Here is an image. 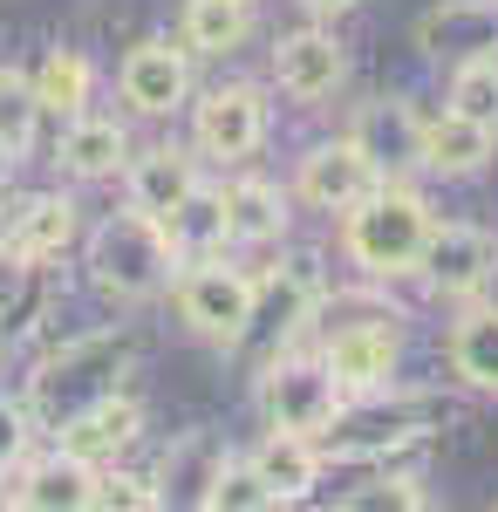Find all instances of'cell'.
Returning <instances> with one entry per match:
<instances>
[{"label": "cell", "mask_w": 498, "mask_h": 512, "mask_svg": "<svg viewBox=\"0 0 498 512\" xmlns=\"http://www.w3.org/2000/svg\"><path fill=\"white\" fill-rule=\"evenodd\" d=\"M82 267H89V287H96L103 301L137 308V301H151V294H164V287H171L178 253H171V239H164V226H157L151 212L123 205V212H110V219L89 233Z\"/></svg>", "instance_id": "1"}, {"label": "cell", "mask_w": 498, "mask_h": 512, "mask_svg": "<svg viewBox=\"0 0 498 512\" xmlns=\"http://www.w3.org/2000/svg\"><path fill=\"white\" fill-rule=\"evenodd\" d=\"M430 226H437V212H430L410 185H389L383 178L362 205L342 212V253L369 280H403V274H417Z\"/></svg>", "instance_id": "2"}, {"label": "cell", "mask_w": 498, "mask_h": 512, "mask_svg": "<svg viewBox=\"0 0 498 512\" xmlns=\"http://www.w3.org/2000/svg\"><path fill=\"white\" fill-rule=\"evenodd\" d=\"M260 417L267 431H294V437H335L348 417V390L328 376L321 355L280 349L260 369Z\"/></svg>", "instance_id": "3"}, {"label": "cell", "mask_w": 498, "mask_h": 512, "mask_svg": "<svg viewBox=\"0 0 498 512\" xmlns=\"http://www.w3.org/2000/svg\"><path fill=\"white\" fill-rule=\"evenodd\" d=\"M171 301H178V321L192 328L198 342H246V328L260 321V280L226 267V253H212V260H185L178 274H171Z\"/></svg>", "instance_id": "4"}, {"label": "cell", "mask_w": 498, "mask_h": 512, "mask_svg": "<svg viewBox=\"0 0 498 512\" xmlns=\"http://www.w3.org/2000/svg\"><path fill=\"white\" fill-rule=\"evenodd\" d=\"M130 362L123 342L110 335H89V342H62V355H48L35 369V410L48 424H62V417H76L82 403H96V396H110L116 369Z\"/></svg>", "instance_id": "5"}, {"label": "cell", "mask_w": 498, "mask_h": 512, "mask_svg": "<svg viewBox=\"0 0 498 512\" xmlns=\"http://www.w3.org/2000/svg\"><path fill=\"white\" fill-rule=\"evenodd\" d=\"M267 144V96L260 82H219L192 103V151L212 164H246Z\"/></svg>", "instance_id": "6"}, {"label": "cell", "mask_w": 498, "mask_h": 512, "mask_svg": "<svg viewBox=\"0 0 498 512\" xmlns=\"http://www.w3.org/2000/svg\"><path fill=\"white\" fill-rule=\"evenodd\" d=\"M383 178H389V171L342 130L335 144H314V151L301 158V171H294V198L314 205V212H328V219H342L348 205H362Z\"/></svg>", "instance_id": "7"}, {"label": "cell", "mask_w": 498, "mask_h": 512, "mask_svg": "<svg viewBox=\"0 0 498 512\" xmlns=\"http://www.w3.org/2000/svg\"><path fill=\"white\" fill-rule=\"evenodd\" d=\"M123 103L137 110V117H178L185 103H192V48L185 41H137L130 55H123Z\"/></svg>", "instance_id": "8"}, {"label": "cell", "mask_w": 498, "mask_h": 512, "mask_svg": "<svg viewBox=\"0 0 498 512\" xmlns=\"http://www.w3.org/2000/svg\"><path fill=\"white\" fill-rule=\"evenodd\" d=\"M498 267V246L485 226H464V219H437L430 226V239H423V260H417V274L430 280V294H444V301H471L485 280H492Z\"/></svg>", "instance_id": "9"}, {"label": "cell", "mask_w": 498, "mask_h": 512, "mask_svg": "<svg viewBox=\"0 0 498 512\" xmlns=\"http://www.w3.org/2000/svg\"><path fill=\"white\" fill-rule=\"evenodd\" d=\"M321 362L348 396H376L389 390V376L403 362V335H396V321H342V328H328Z\"/></svg>", "instance_id": "10"}, {"label": "cell", "mask_w": 498, "mask_h": 512, "mask_svg": "<svg viewBox=\"0 0 498 512\" xmlns=\"http://www.w3.org/2000/svg\"><path fill=\"white\" fill-rule=\"evenodd\" d=\"M0 506L21 512H89L96 506V465H82L69 451H48V458H21L14 472H0Z\"/></svg>", "instance_id": "11"}, {"label": "cell", "mask_w": 498, "mask_h": 512, "mask_svg": "<svg viewBox=\"0 0 498 512\" xmlns=\"http://www.w3.org/2000/svg\"><path fill=\"white\" fill-rule=\"evenodd\" d=\"M55 451H69V458H82V465H116L137 437H144V403L137 396H123V390H110V396H96V403H82L76 417H62L55 424Z\"/></svg>", "instance_id": "12"}, {"label": "cell", "mask_w": 498, "mask_h": 512, "mask_svg": "<svg viewBox=\"0 0 498 512\" xmlns=\"http://www.w3.org/2000/svg\"><path fill=\"white\" fill-rule=\"evenodd\" d=\"M342 76H348V48L335 41V28H301V35H280V48H273V82L294 103L335 96Z\"/></svg>", "instance_id": "13"}, {"label": "cell", "mask_w": 498, "mask_h": 512, "mask_svg": "<svg viewBox=\"0 0 498 512\" xmlns=\"http://www.w3.org/2000/svg\"><path fill=\"white\" fill-rule=\"evenodd\" d=\"M76 198L69 192H41L28 205H14L7 219H0V246L7 253H21L28 267H48V260H62L69 246H76Z\"/></svg>", "instance_id": "14"}, {"label": "cell", "mask_w": 498, "mask_h": 512, "mask_svg": "<svg viewBox=\"0 0 498 512\" xmlns=\"http://www.w3.org/2000/svg\"><path fill=\"white\" fill-rule=\"evenodd\" d=\"M492 151H498V130L458 117V110H437V117H423L417 171H430V178H478L492 164Z\"/></svg>", "instance_id": "15"}, {"label": "cell", "mask_w": 498, "mask_h": 512, "mask_svg": "<svg viewBox=\"0 0 498 512\" xmlns=\"http://www.w3.org/2000/svg\"><path fill=\"white\" fill-rule=\"evenodd\" d=\"M417 41L430 55H498V0H437L417 21Z\"/></svg>", "instance_id": "16"}, {"label": "cell", "mask_w": 498, "mask_h": 512, "mask_svg": "<svg viewBox=\"0 0 498 512\" xmlns=\"http://www.w3.org/2000/svg\"><path fill=\"white\" fill-rule=\"evenodd\" d=\"M246 458H253V472L267 478L273 506H301V499H314V485H321V437L267 431Z\"/></svg>", "instance_id": "17"}, {"label": "cell", "mask_w": 498, "mask_h": 512, "mask_svg": "<svg viewBox=\"0 0 498 512\" xmlns=\"http://www.w3.org/2000/svg\"><path fill=\"white\" fill-rule=\"evenodd\" d=\"M55 158H62L69 178H116V171L130 164V130H123L116 117H89V110H76V117H62Z\"/></svg>", "instance_id": "18"}, {"label": "cell", "mask_w": 498, "mask_h": 512, "mask_svg": "<svg viewBox=\"0 0 498 512\" xmlns=\"http://www.w3.org/2000/svg\"><path fill=\"white\" fill-rule=\"evenodd\" d=\"M348 137L383 164V171H403V164H417L423 117L403 103V96H376V103H362V110L348 117Z\"/></svg>", "instance_id": "19"}, {"label": "cell", "mask_w": 498, "mask_h": 512, "mask_svg": "<svg viewBox=\"0 0 498 512\" xmlns=\"http://www.w3.org/2000/svg\"><path fill=\"white\" fill-rule=\"evenodd\" d=\"M192 185H198V158H192V151H178V144L137 151V158L123 164V192H130L137 212H151V219H164Z\"/></svg>", "instance_id": "20"}, {"label": "cell", "mask_w": 498, "mask_h": 512, "mask_svg": "<svg viewBox=\"0 0 498 512\" xmlns=\"http://www.w3.org/2000/svg\"><path fill=\"white\" fill-rule=\"evenodd\" d=\"M219 205H226V246H267V239L287 233V192L267 178L219 185Z\"/></svg>", "instance_id": "21"}, {"label": "cell", "mask_w": 498, "mask_h": 512, "mask_svg": "<svg viewBox=\"0 0 498 512\" xmlns=\"http://www.w3.org/2000/svg\"><path fill=\"white\" fill-rule=\"evenodd\" d=\"M157 226H164V239H171L178 267H185V260H212V253H226V205H219L212 185H192V192L178 198Z\"/></svg>", "instance_id": "22"}, {"label": "cell", "mask_w": 498, "mask_h": 512, "mask_svg": "<svg viewBox=\"0 0 498 512\" xmlns=\"http://www.w3.org/2000/svg\"><path fill=\"white\" fill-rule=\"evenodd\" d=\"M219 465H226V451L212 444V431H185L178 444H171V451H164V465H157V478H151L157 506H171V499H185V506H198Z\"/></svg>", "instance_id": "23"}, {"label": "cell", "mask_w": 498, "mask_h": 512, "mask_svg": "<svg viewBox=\"0 0 498 512\" xmlns=\"http://www.w3.org/2000/svg\"><path fill=\"white\" fill-rule=\"evenodd\" d=\"M451 376L478 396H498V308H471L451 321Z\"/></svg>", "instance_id": "24"}, {"label": "cell", "mask_w": 498, "mask_h": 512, "mask_svg": "<svg viewBox=\"0 0 498 512\" xmlns=\"http://www.w3.org/2000/svg\"><path fill=\"white\" fill-rule=\"evenodd\" d=\"M253 35V0H185V21H178V41L192 55H232Z\"/></svg>", "instance_id": "25"}, {"label": "cell", "mask_w": 498, "mask_h": 512, "mask_svg": "<svg viewBox=\"0 0 498 512\" xmlns=\"http://www.w3.org/2000/svg\"><path fill=\"white\" fill-rule=\"evenodd\" d=\"M28 82H35L41 117H76L82 103H89V89H96V69H89V55H82V48H48V55H41V69Z\"/></svg>", "instance_id": "26"}, {"label": "cell", "mask_w": 498, "mask_h": 512, "mask_svg": "<svg viewBox=\"0 0 498 512\" xmlns=\"http://www.w3.org/2000/svg\"><path fill=\"white\" fill-rule=\"evenodd\" d=\"M444 110L498 130V55H464V62H451V96H444Z\"/></svg>", "instance_id": "27"}, {"label": "cell", "mask_w": 498, "mask_h": 512, "mask_svg": "<svg viewBox=\"0 0 498 512\" xmlns=\"http://www.w3.org/2000/svg\"><path fill=\"white\" fill-rule=\"evenodd\" d=\"M198 506L205 512H273V492H267V478L253 472V458H232L226 451V465L212 472V485H205Z\"/></svg>", "instance_id": "28"}, {"label": "cell", "mask_w": 498, "mask_h": 512, "mask_svg": "<svg viewBox=\"0 0 498 512\" xmlns=\"http://www.w3.org/2000/svg\"><path fill=\"white\" fill-rule=\"evenodd\" d=\"M41 130V103H35V82L21 69H0V151L21 158Z\"/></svg>", "instance_id": "29"}, {"label": "cell", "mask_w": 498, "mask_h": 512, "mask_svg": "<svg viewBox=\"0 0 498 512\" xmlns=\"http://www.w3.org/2000/svg\"><path fill=\"white\" fill-rule=\"evenodd\" d=\"M144 506H157L151 478H130V472H116V465L96 472V506L89 512H144Z\"/></svg>", "instance_id": "30"}, {"label": "cell", "mask_w": 498, "mask_h": 512, "mask_svg": "<svg viewBox=\"0 0 498 512\" xmlns=\"http://www.w3.org/2000/svg\"><path fill=\"white\" fill-rule=\"evenodd\" d=\"M28 444H35V410L0 396V472H14L28 458Z\"/></svg>", "instance_id": "31"}, {"label": "cell", "mask_w": 498, "mask_h": 512, "mask_svg": "<svg viewBox=\"0 0 498 512\" xmlns=\"http://www.w3.org/2000/svg\"><path fill=\"white\" fill-rule=\"evenodd\" d=\"M348 506H362V512H417L423 485L417 478H376L369 492H348Z\"/></svg>", "instance_id": "32"}, {"label": "cell", "mask_w": 498, "mask_h": 512, "mask_svg": "<svg viewBox=\"0 0 498 512\" xmlns=\"http://www.w3.org/2000/svg\"><path fill=\"white\" fill-rule=\"evenodd\" d=\"M28 274H35V267H28L21 253H7V246H0V315H7V308L28 294Z\"/></svg>", "instance_id": "33"}, {"label": "cell", "mask_w": 498, "mask_h": 512, "mask_svg": "<svg viewBox=\"0 0 498 512\" xmlns=\"http://www.w3.org/2000/svg\"><path fill=\"white\" fill-rule=\"evenodd\" d=\"M348 7H362V0H307V14H348Z\"/></svg>", "instance_id": "34"}, {"label": "cell", "mask_w": 498, "mask_h": 512, "mask_svg": "<svg viewBox=\"0 0 498 512\" xmlns=\"http://www.w3.org/2000/svg\"><path fill=\"white\" fill-rule=\"evenodd\" d=\"M0 219H7V185H0Z\"/></svg>", "instance_id": "35"}]
</instances>
